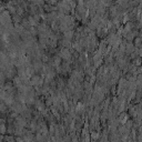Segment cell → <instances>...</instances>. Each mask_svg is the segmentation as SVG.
Returning <instances> with one entry per match:
<instances>
[{"label":"cell","mask_w":142,"mask_h":142,"mask_svg":"<svg viewBox=\"0 0 142 142\" xmlns=\"http://www.w3.org/2000/svg\"><path fill=\"white\" fill-rule=\"evenodd\" d=\"M141 42H142V39H141V38H137V39H136L137 46H139V43H141Z\"/></svg>","instance_id":"6da1fadb"}]
</instances>
